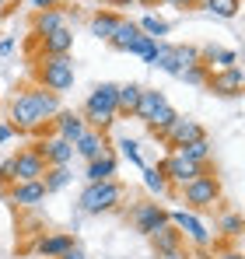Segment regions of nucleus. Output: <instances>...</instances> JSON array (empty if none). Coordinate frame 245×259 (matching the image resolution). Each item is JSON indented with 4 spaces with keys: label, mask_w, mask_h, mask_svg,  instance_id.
Instances as JSON below:
<instances>
[{
    "label": "nucleus",
    "mask_w": 245,
    "mask_h": 259,
    "mask_svg": "<svg viewBox=\"0 0 245 259\" xmlns=\"http://www.w3.org/2000/svg\"><path fill=\"white\" fill-rule=\"evenodd\" d=\"M60 116V95L46 88H25L11 102V126L18 133H42L53 119Z\"/></svg>",
    "instance_id": "f257e3e1"
},
{
    "label": "nucleus",
    "mask_w": 245,
    "mask_h": 259,
    "mask_svg": "<svg viewBox=\"0 0 245 259\" xmlns=\"http://www.w3.org/2000/svg\"><path fill=\"white\" fill-rule=\"evenodd\" d=\"M81 116H84V123H88V130H102L105 133L119 119V84H109V81L95 84L91 95H88V102H84Z\"/></svg>",
    "instance_id": "f03ea898"
},
{
    "label": "nucleus",
    "mask_w": 245,
    "mask_h": 259,
    "mask_svg": "<svg viewBox=\"0 0 245 259\" xmlns=\"http://www.w3.org/2000/svg\"><path fill=\"white\" fill-rule=\"evenodd\" d=\"M35 84L63 95L74 88V60L70 56H39L35 60Z\"/></svg>",
    "instance_id": "7ed1b4c3"
},
{
    "label": "nucleus",
    "mask_w": 245,
    "mask_h": 259,
    "mask_svg": "<svg viewBox=\"0 0 245 259\" xmlns=\"http://www.w3.org/2000/svg\"><path fill=\"white\" fill-rule=\"evenodd\" d=\"M81 214H109V210H116L123 203V186L116 182V179H109V182H88L81 193Z\"/></svg>",
    "instance_id": "20e7f679"
},
{
    "label": "nucleus",
    "mask_w": 245,
    "mask_h": 259,
    "mask_svg": "<svg viewBox=\"0 0 245 259\" xmlns=\"http://www.w3.org/2000/svg\"><path fill=\"white\" fill-rule=\"evenodd\" d=\"M179 196H182V203H186L189 210H207V207H214V203L221 200V179L207 168L200 179H193L189 186H182Z\"/></svg>",
    "instance_id": "39448f33"
},
{
    "label": "nucleus",
    "mask_w": 245,
    "mask_h": 259,
    "mask_svg": "<svg viewBox=\"0 0 245 259\" xmlns=\"http://www.w3.org/2000/svg\"><path fill=\"white\" fill-rule=\"evenodd\" d=\"M158 168H161V175L168 179V186H172V189H182V186H189L193 179H200V175L207 172V165H200V161H189V158H182L179 151H172V154L165 158Z\"/></svg>",
    "instance_id": "423d86ee"
},
{
    "label": "nucleus",
    "mask_w": 245,
    "mask_h": 259,
    "mask_svg": "<svg viewBox=\"0 0 245 259\" xmlns=\"http://www.w3.org/2000/svg\"><path fill=\"white\" fill-rule=\"evenodd\" d=\"M168 221H172V224L182 231V238H189L196 249H207V245H210V231H207V224L193 214V210H186V207H182V210H172Z\"/></svg>",
    "instance_id": "0eeeda50"
},
{
    "label": "nucleus",
    "mask_w": 245,
    "mask_h": 259,
    "mask_svg": "<svg viewBox=\"0 0 245 259\" xmlns=\"http://www.w3.org/2000/svg\"><path fill=\"white\" fill-rule=\"evenodd\" d=\"M207 91L221 95V98H235L245 91V70L242 67H228V70H210L207 77Z\"/></svg>",
    "instance_id": "6e6552de"
},
{
    "label": "nucleus",
    "mask_w": 245,
    "mask_h": 259,
    "mask_svg": "<svg viewBox=\"0 0 245 259\" xmlns=\"http://www.w3.org/2000/svg\"><path fill=\"white\" fill-rule=\"evenodd\" d=\"M14 182H35V179H42L46 175V158H42L35 147H25V151H18L14 158Z\"/></svg>",
    "instance_id": "1a4fd4ad"
},
{
    "label": "nucleus",
    "mask_w": 245,
    "mask_h": 259,
    "mask_svg": "<svg viewBox=\"0 0 245 259\" xmlns=\"http://www.w3.org/2000/svg\"><path fill=\"white\" fill-rule=\"evenodd\" d=\"M200 137H207V130L193 119V116H179L175 123H172V130L165 133L161 140L172 147V151H182L186 144H193V140H200Z\"/></svg>",
    "instance_id": "9d476101"
},
{
    "label": "nucleus",
    "mask_w": 245,
    "mask_h": 259,
    "mask_svg": "<svg viewBox=\"0 0 245 259\" xmlns=\"http://www.w3.org/2000/svg\"><path fill=\"white\" fill-rule=\"evenodd\" d=\"M32 147L46 158V165H70V158L77 154V151H74V144H70V140H63V137H56V133H49V137L35 140Z\"/></svg>",
    "instance_id": "9b49d317"
},
{
    "label": "nucleus",
    "mask_w": 245,
    "mask_h": 259,
    "mask_svg": "<svg viewBox=\"0 0 245 259\" xmlns=\"http://www.w3.org/2000/svg\"><path fill=\"white\" fill-rule=\"evenodd\" d=\"M4 196H7L11 207H39L49 193H46L42 179H35V182H14L11 189H4Z\"/></svg>",
    "instance_id": "f8f14e48"
},
{
    "label": "nucleus",
    "mask_w": 245,
    "mask_h": 259,
    "mask_svg": "<svg viewBox=\"0 0 245 259\" xmlns=\"http://www.w3.org/2000/svg\"><path fill=\"white\" fill-rule=\"evenodd\" d=\"M133 224H137L140 235H154L158 228L168 224V210L158 207V203H137L133 207Z\"/></svg>",
    "instance_id": "ddd939ff"
},
{
    "label": "nucleus",
    "mask_w": 245,
    "mask_h": 259,
    "mask_svg": "<svg viewBox=\"0 0 245 259\" xmlns=\"http://www.w3.org/2000/svg\"><path fill=\"white\" fill-rule=\"evenodd\" d=\"M56 137H63V140H70V144H77L84 133H88V123H84L81 112H67V109H60V116L49 123Z\"/></svg>",
    "instance_id": "4468645a"
},
{
    "label": "nucleus",
    "mask_w": 245,
    "mask_h": 259,
    "mask_svg": "<svg viewBox=\"0 0 245 259\" xmlns=\"http://www.w3.org/2000/svg\"><path fill=\"white\" fill-rule=\"evenodd\" d=\"M74 49V32L70 28H56L39 39V56H70Z\"/></svg>",
    "instance_id": "2eb2a0df"
},
{
    "label": "nucleus",
    "mask_w": 245,
    "mask_h": 259,
    "mask_svg": "<svg viewBox=\"0 0 245 259\" xmlns=\"http://www.w3.org/2000/svg\"><path fill=\"white\" fill-rule=\"evenodd\" d=\"M144 39V32H140V25L137 21H130V18H119V25H116V32H112V39L109 46L116 49V53H133V46Z\"/></svg>",
    "instance_id": "dca6fc26"
},
{
    "label": "nucleus",
    "mask_w": 245,
    "mask_h": 259,
    "mask_svg": "<svg viewBox=\"0 0 245 259\" xmlns=\"http://www.w3.org/2000/svg\"><path fill=\"white\" fill-rule=\"evenodd\" d=\"M70 245H74V235L70 231H53V235H42L39 242H35V252L42 259H60Z\"/></svg>",
    "instance_id": "f3484780"
},
{
    "label": "nucleus",
    "mask_w": 245,
    "mask_h": 259,
    "mask_svg": "<svg viewBox=\"0 0 245 259\" xmlns=\"http://www.w3.org/2000/svg\"><path fill=\"white\" fill-rule=\"evenodd\" d=\"M74 151L81 154L84 161H95V158H102V154L109 151V137H105L102 130H88L81 140L74 144Z\"/></svg>",
    "instance_id": "a211bd4d"
},
{
    "label": "nucleus",
    "mask_w": 245,
    "mask_h": 259,
    "mask_svg": "<svg viewBox=\"0 0 245 259\" xmlns=\"http://www.w3.org/2000/svg\"><path fill=\"white\" fill-rule=\"evenodd\" d=\"M56 28H67V14H63V7L35 11V18H32V35H35V39L49 35V32H56Z\"/></svg>",
    "instance_id": "6ab92c4d"
},
{
    "label": "nucleus",
    "mask_w": 245,
    "mask_h": 259,
    "mask_svg": "<svg viewBox=\"0 0 245 259\" xmlns=\"http://www.w3.org/2000/svg\"><path fill=\"white\" fill-rule=\"evenodd\" d=\"M165 102H168V98H165V91H158V88H144V91H140V102H137V109H133V116H137L140 123H147V119L161 109Z\"/></svg>",
    "instance_id": "aec40b11"
},
{
    "label": "nucleus",
    "mask_w": 245,
    "mask_h": 259,
    "mask_svg": "<svg viewBox=\"0 0 245 259\" xmlns=\"http://www.w3.org/2000/svg\"><path fill=\"white\" fill-rule=\"evenodd\" d=\"M88 182H109V179H116V154L112 151H105L102 158H95V161H88Z\"/></svg>",
    "instance_id": "412c9836"
},
{
    "label": "nucleus",
    "mask_w": 245,
    "mask_h": 259,
    "mask_svg": "<svg viewBox=\"0 0 245 259\" xmlns=\"http://www.w3.org/2000/svg\"><path fill=\"white\" fill-rule=\"evenodd\" d=\"M119 18L123 14H116V11H98V14H91V35L102 39V42H109L112 32H116V25H119Z\"/></svg>",
    "instance_id": "4be33fe9"
},
{
    "label": "nucleus",
    "mask_w": 245,
    "mask_h": 259,
    "mask_svg": "<svg viewBox=\"0 0 245 259\" xmlns=\"http://www.w3.org/2000/svg\"><path fill=\"white\" fill-rule=\"evenodd\" d=\"M235 60H238V56H235L231 49H221V46H203V49H200V63H203V67H214V63H217V70H228V67H235Z\"/></svg>",
    "instance_id": "5701e85b"
},
{
    "label": "nucleus",
    "mask_w": 245,
    "mask_h": 259,
    "mask_svg": "<svg viewBox=\"0 0 245 259\" xmlns=\"http://www.w3.org/2000/svg\"><path fill=\"white\" fill-rule=\"evenodd\" d=\"M147 238H151L154 252H165V249H179V245H182V231H179L172 221H168L165 228H158L154 235H147Z\"/></svg>",
    "instance_id": "b1692460"
},
{
    "label": "nucleus",
    "mask_w": 245,
    "mask_h": 259,
    "mask_svg": "<svg viewBox=\"0 0 245 259\" xmlns=\"http://www.w3.org/2000/svg\"><path fill=\"white\" fill-rule=\"evenodd\" d=\"M175 119H179V112H175V109L165 102V105L158 109V112H154V116H151V119H147V123H144V126H147L151 133H154V137H158V140H161L165 133L172 130V123H175Z\"/></svg>",
    "instance_id": "393cba45"
},
{
    "label": "nucleus",
    "mask_w": 245,
    "mask_h": 259,
    "mask_svg": "<svg viewBox=\"0 0 245 259\" xmlns=\"http://www.w3.org/2000/svg\"><path fill=\"white\" fill-rule=\"evenodd\" d=\"M67 182H70V168H67V165H49V168H46V175H42L46 193H60Z\"/></svg>",
    "instance_id": "a878e982"
},
{
    "label": "nucleus",
    "mask_w": 245,
    "mask_h": 259,
    "mask_svg": "<svg viewBox=\"0 0 245 259\" xmlns=\"http://www.w3.org/2000/svg\"><path fill=\"white\" fill-rule=\"evenodd\" d=\"M137 25H140V32H144L147 39H154V42H158L161 35H168V32H172V25H168L165 18H158V14H144Z\"/></svg>",
    "instance_id": "bb28decb"
},
{
    "label": "nucleus",
    "mask_w": 245,
    "mask_h": 259,
    "mask_svg": "<svg viewBox=\"0 0 245 259\" xmlns=\"http://www.w3.org/2000/svg\"><path fill=\"white\" fill-rule=\"evenodd\" d=\"M151 67H158V70H165V74H179V67H175V46L168 42H158V53H154V60H151Z\"/></svg>",
    "instance_id": "cd10ccee"
},
{
    "label": "nucleus",
    "mask_w": 245,
    "mask_h": 259,
    "mask_svg": "<svg viewBox=\"0 0 245 259\" xmlns=\"http://www.w3.org/2000/svg\"><path fill=\"white\" fill-rule=\"evenodd\" d=\"M140 84H119V116H133V109H137V102H140Z\"/></svg>",
    "instance_id": "c85d7f7f"
},
{
    "label": "nucleus",
    "mask_w": 245,
    "mask_h": 259,
    "mask_svg": "<svg viewBox=\"0 0 245 259\" xmlns=\"http://www.w3.org/2000/svg\"><path fill=\"white\" fill-rule=\"evenodd\" d=\"M140 175H144V186L151 189V193H158V196H165L172 186H168V179L161 175V168H151V165H144L140 168Z\"/></svg>",
    "instance_id": "c756f323"
},
{
    "label": "nucleus",
    "mask_w": 245,
    "mask_h": 259,
    "mask_svg": "<svg viewBox=\"0 0 245 259\" xmlns=\"http://www.w3.org/2000/svg\"><path fill=\"white\" fill-rule=\"evenodd\" d=\"M179 154H182V158H189V161H200V165H207V161H210V140H207V137H200V140L186 144Z\"/></svg>",
    "instance_id": "7c9ffc66"
},
{
    "label": "nucleus",
    "mask_w": 245,
    "mask_h": 259,
    "mask_svg": "<svg viewBox=\"0 0 245 259\" xmlns=\"http://www.w3.org/2000/svg\"><path fill=\"white\" fill-rule=\"evenodd\" d=\"M203 7L214 14V18H235L238 14V7H242V0H203Z\"/></svg>",
    "instance_id": "2f4dec72"
},
{
    "label": "nucleus",
    "mask_w": 245,
    "mask_h": 259,
    "mask_svg": "<svg viewBox=\"0 0 245 259\" xmlns=\"http://www.w3.org/2000/svg\"><path fill=\"white\" fill-rule=\"evenodd\" d=\"M196 63H200V46H175V67H179V74L186 67H196Z\"/></svg>",
    "instance_id": "473e14b6"
},
{
    "label": "nucleus",
    "mask_w": 245,
    "mask_h": 259,
    "mask_svg": "<svg viewBox=\"0 0 245 259\" xmlns=\"http://www.w3.org/2000/svg\"><path fill=\"white\" fill-rule=\"evenodd\" d=\"M221 235H224V238H242L245 235V217L242 214H224L221 217Z\"/></svg>",
    "instance_id": "72a5a7b5"
},
{
    "label": "nucleus",
    "mask_w": 245,
    "mask_h": 259,
    "mask_svg": "<svg viewBox=\"0 0 245 259\" xmlns=\"http://www.w3.org/2000/svg\"><path fill=\"white\" fill-rule=\"evenodd\" d=\"M207 77H210V67H203V63L186 67V70L179 74V81H186V84H193V88H207Z\"/></svg>",
    "instance_id": "f704fd0d"
},
{
    "label": "nucleus",
    "mask_w": 245,
    "mask_h": 259,
    "mask_svg": "<svg viewBox=\"0 0 245 259\" xmlns=\"http://www.w3.org/2000/svg\"><path fill=\"white\" fill-rule=\"evenodd\" d=\"M119 154L126 158V161H133V165H140V168H144V158H140V151H137V140L123 137V140H119Z\"/></svg>",
    "instance_id": "c9c22d12"
},
{
    "label": "nucleus",
    "mask_w": 245,
    "mask_h": 259,
    "mask_svg": "<svg viewBox=\"0 0 245 259\" xmlns=\"http://www.w3.org/2000/svg\"><path fill=\"white\" fill-rule=\"evenodd\" d=\"M154 53H158V42H154V39H147V35L133 46V56H140L144 63H151V60H154Z\"/></svg>",
    "instance_id": "e433bc0d"
},
{
    "label": "nucleus",
    "mask_w": 245,
    "mask_h": 259,
    "mask_svg": "<svg viewBox=\"0 0 245 259\" xmlns=\"http://www.w3.org/2000/svg\"><path fill=\"white\" fill-rule=\"evenodd\" d=\"M14 186V161L7 158L4 165H0V189H11Z\"/></svg>",
    "instance_id": "4c0bfd02"
},
{
    "label": "nucleus",
    "mask_w": 245,
    "mask_h": 259,
    "mask_svg": "<svg viewBox=\"0 0 245 259\" xmlns=\"http://www.w3.org/2000/svg\"><path fill=\"white\" fill-rule=\"evenodd\" d=\"M154 259H189V252H186V245H179V249H165V252H154Z\"/></svg>",
    "instance_id": "58836bf2"
},
{
    "label": "nucleus",
    "mask_w": 245,
    "mask_h": 259,
    "mask_svg": "<svg viewBox=\"0 0 245 259\" xmlns=\"http://www.w3.org/2000/svg\"><path fill=\"white\" fill-rule=\"evenodd\" d=\"M210 259H245L238 249H214V256Z\"/></svg>",
    "instance_id": "ea45409f"
},
{
    "label": "nucleus",
    "mask_w": 245,
    "mask_h": 259,
    "mask_svg": "<svg viewBox=\"0 0 245 259\" xmlns=\"http://www.w3.org/2000/svg\"><path fill=\"white\" fill-rule=\"evenodd\" d=\"M63 0H32V7L35 11H53V7H60Z\"/></svg>",
    "instance_id": "a19ab883"
},
{
    "label": "nucleus",
    "mask_w": 245,
    "mask_h": 259,
    "mask_svg": "<svg viewBox=\"0 0 245 259\" xmlns=\"http://www.w3.org/2000/svg\"><path fill=\"white\" fill-rule=\"evenodd\" d=\"M60 259H88V256H84V249H81V245L74 242V245H70V249H67V252H63Z\"/></svg>",
    "instance_id": "79ce46f5"
},
{
    "label": "nucleus",
    "mask_w": 245,
    "mask_h": 259,
    "mask_svg": "<svg viewBox=\"0 0 245 259\" xmlns=\"http://www.w3.org/2000/svg\"><path fill=\"white\" fill-rule=\"evenodd\" d=\"M172 7H179V11H189V7H200L203 0H168Z\"/></svg>",
    "instance_id": "37998d69"
},
{
    "label": "nucleus",
    "mask_w": 245,
    "mask_h": 259,
    "mask_svg": "<svg viewBox=\"0 0 245 259\" xmlns=\"http://www.w3.org/2000/svg\"><path fill=\"white\" fill-rule=\"evenodd\" d=\"M14 133H18V130L11 126V123H0V144H7V140H11Z\"/></svg>",
    "instance_id": "c03bdc74"
},
{
    "label": "nucleus",
    "mask_w": 245,
    "mask_h": 259,
    "mask_svg": "<svg viewBox=\"0 0 245 259\" xmlns=\"http://www.w3.org/2000/svg\"><path fill=\"white\" fill-rule=\"evenodd\" d=\"M14 49V39H0V56H7Z\"/></svg>",
    "instance_id": "a18cd8bd"
},
{
    "label": "nucleus",
    "mask_w": 245,
    "mask_h": 259,
    "mask_svg": "<svg viewBox=\"0 0 245 259\" xmlns=\"http://www.w3.org/2000/svg\"><path fill=\"white\" fill-rule=\"evenodd\" d=\"M112 7H130V4H137V0H109Z\"/></svg>",
    "instance_id": "49530a36"
},
{
    "label": "nucleus",
    "mask_w": 245,
    "mask_h": 259,
    "mask_svg": "<svg viewBox=\"0 0 245 259\" xmlns=\"http://www.w3.org/2000/svg\"><path fill=\"white\" fill-rule=\"evenodd\" d=\"M137 4H144V7H154V4H161V0H137Z\"/></svg>",
    "instance_id": "de8ad7c7"
},
{
    "label": "nucleus",
    "mask_w": 245,
    "mask_h": 259,
    "mask_svg": "<svg viewBox=\"0 0 245 259\" xmlns=\"http://www.w3.org/2000/svg\"><path fill=\"white\" fill-rule=\"evenodd\" d=\"M4 4H7V0H0V7H4Z\"/></svg>",
    "instance_id": "09e8293b"
},
{
    "label": "nucleus",
    "mask_w": 245,
    "mask_h": 259,
    "mask_svg": "<svg viewBox=\"0 0 245 259\" xmlns=\"http://www.w3.org/2000/svg\"><path fill=\"white\" fill-rule=\"evenodd\" d=\"M0 21H4V18H0Z\"/></svg>",
    "instance_id": "8fccbe9b"
}]
</instances>
